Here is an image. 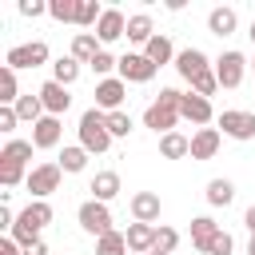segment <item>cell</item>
<instances>
[{"label": "cell", "mask_w": 255, "mask_h": 255, "mask_svg": "<svg viewBox=\"0 0 255 255\" xmlns=\"http://www.w3.org/2000/svg\"><path fill=\"white\" fill-rule=\"evenodd\" d=\"M211 100L195 96V92H183V104H179V120H191V124H211Z\"/></svg>", "instance_id": "5bb4252c"}, {"label": "cell", "mask_w": 255, "mask_h": 255, "mask_svg": "<svg viewBox=\"0 0 255 255\" xmlns=\"http://www.w3.org/2000/svg\"><path fill=\"white\" fill-rule=\"evenodd\" d=\"M251 40H255V20H251Z\"/></svg>", "instance_id": "7dc6e473"}, {"label": "cell", "mask_w": 255, "mask_h": 255, "mask_svg": "<svg viewBox=\"0 0 255 255\" xmlns=\"http://www.w3.org/2000/svg\"><path fill=\"white\" fill-rule=\"evenodd\" d=\"M124 96H128V84L120 76H108L96 84V108L100 112H124Z\"/></svg>", "instance_id": "9c48e42d"}, {"label": "cell", "mask_w": 255, "mask_h": 255, "mask_svg": "<svg viewBox=\"0 0 255 255\" xmlns=\"http://www.w3.org/2000/svg\"><path fill=\"white\" fill-rule=\"evenodd\" d=\"M16 100H20V88H16V72L4 64V68H0V104H4V108H16Z\"/></svg>", "instance_id": "4dcf8cb0"}, {"label": "cell", "mask_w": 255, "mask_h": 255, "mask_svg": "<svg viewBox=\"0 0 255 255\" xmlns=\"http://www.w3.org/2000/svg\"><path fill=\"white\" fill-rule=\"evenodd\" d=\"M231 199H235V183L231 179H211L207 183V203L211 207H227Z\"/></svg>", "instance_id": "f1b7e54d"}, {"label": "cell", "mask_w": 255, "mask_h": 255, "mask_svg": "<svg viewBox=\"0 0 255 255\" xmlns=\"http://www.w3.org/2000/svg\"><path fill=\"white\" fill-rule=\"evenodd\" d=\"M124 235H128V251H139V255H147V251L155 247V223H131Z\"/></svg>", "instance_id": "e0dca14e"}, {"label": "cell", "mask_w": 255, "mask_h": 255, "mask_svg": "<svg viewBox=\"0 0 255 255\" xmlns=\"http://www.w3.org/2000/svg\"><path fill=\"white\" fill-rule=\"evenodd\" d=\"M191 92H195V96H203V100H207V96H215V92H219V80H215V72H203L199 80H191Z\"/></svg>", "instance_id": "d590c367"}, {"label": "cell", "mask_w": 255, "mask_h": 255, "mask_svg": "<svg viewBox=\"0 0 255 255\" xmlns=\"http://www.w3.org/2000/svg\"><path fill=\"white\" fill-rule=\"evenodd\" d=\"M131 215H135V223H155L159 219V195L155 191H135L131 195Z\"/></svg>", "instance_id": "2e32d148"}, {"label": "cell", "mask_w": 255, "mask_h": 255, "mask_svg": "<svg viewBox=\"0 0 255 255\" xmlns=\"http://www.w3.org/2000/svg\"><path fill=\"white\" fill-rule=\"evenodd\" d=\"M219 128H223V135H231V139H255V116H251V112L227 108V112H219Z\"/></svg>", "instance_id": "30bf717a"}, {"label": "cell", "mask_w": 255, "mask_h": 255, "mask_svg": "<svg viewBox=\"0 0 255 255\" xmlns=\"http://www.w3.org/2000/svg\"><path fill=\"white\" fill-rule=\"evenodd\" d=\"M60 175H64V167H60V163H40V167H32V171H28L24 187H28L36 199H48L52 191H60Z\"/></svg>", "instance_id": "277c9868"}, {"label": "cell", "mask_w": 255, "mask_h": 255, "mask_svg": "<svg viewBox=\"0 0 255 255\" xmlns=\"http://www.w3.org/2000/svg\"><path fill=\"white\" fill-rule=\"evenodd\" d=\"M60 167H64L68 175L84 171V167H88V151H84L80 143H76V147H64V151H60Z\"/></svg>", "instance_id": "1f68e13d"}, {"label": "cell", "mask_w": 255, "mask_h": 255, "mask_svg": "<svg viewBox=\"0 0 255 255\" xmlns=\"http://www.w3.org/2000/svg\"><path fill=\"white\" fill-rule=\"evenodd\" d=\"M16 116H20L24 124H32V128H36V124H40V120H44L48 112H44L40 96H20V100H16Z\"/></svg>", "instance_id": "484cf974"}, {"label": "cell", "mask_w": 255, "mask_h": 255, "mask_svg": "<svg viewBox=\"0 0 255 255\" xmlns=\"http://www.w3.org/2000/svg\"><path fill=\"white\" fill-rule=\"evenodd\" d=\"M235 24H239L235 8H211L207 12V32H215V36H231Z\"/></svg>", "instance_id": "d6986e66"}, {"label": "cell", "mask_w": 255, "mask_h": 255, "mask_svg": "<svg viewBox=\"0 0 255 255\" xmlns=\"http://www.w3.org/2000/svg\"><path fill=\"white\" fill-rule=\"evenodd\" d=\"M243 76H247V56H243V52H223V56L215 60V80H219V88H239Z\"/></svg>", "instance_id": "52a82bcc"}, {"label": "cell", "mask_w": 255, "mask_h": 255, "mask_svg": "<svg viewBox=\"0 0 255 255\" xmlns=\"http://www.w3.org/2000/svg\"><path fill=\"white\" fill-rule=\"evenodd\" d=\"M159 151H163V159H183V155H191V139L179 131H167V135H159Z\"/></svg>", "instance_id": "7402d4cb"}, {"label": "cell", "mask_w": 255, "mask_h": 255, "mask_svg": "<svg viewBox=\"0 0 255 255\" xmlns=\"http://www.w3.org/2000/svg\"><path fill=\"white\" fill-rule=\"evenodd\" d=\"M16 124H20L16 108H0V131H16Z\"/></svg>", "instance_id": "60d3db41"}, {"label": "cell", "mask_w": 255, "mask_h": 255, "mask_svg": "<svg viewBox=\"0 0 255 255\" xmlns=\"http://www.w3.org/2000/svg\"><path fill=\"white\" fill-rule=\"evenodd\" d=\"M92 199H100V203H108V199H116L120 195V175L116 171H100L96 179H92Z\"/></svg>", "instance_id": "ffe728a7"}, {"label": "cell", "mask_w": 255, "mask_h": 255, "mask_svg": "<svg viewBox=\"0 0 255 255\" xmlns=\"http://www.w3.org/2000/svg\"><path fill=\"white\" fill-rule=\"evenodd\" d=\"M251 68H255V64H251Z\"/></svg>", "instance_id": "681fc988"}, {"label": "cell", "mask_w": 255, "mask_h": 255, "mask_svg": "<svg viewBox=\"0 0 255 255\" xmlns=\"http://www.w3.org/2000/svg\"><path fill=\"white\" fill-rule=\"evenodd\" d=\"M100 52H104V48H100V40H96L92 32H76V40H72V56H76L80 64H92Z\"/></svg>", "instance_id": "44dd1931"}, {"label": "cell", "mask_w": 255, "mask_h": 255, "mask_svg": "<svg viewBox=\"0 0 255 255\" xmlns=\"http://www.w3.org/2000/svg\"><path fill=\"white\" fill-rule=\"evenodd\" d=\"M231 251H235V239H231L227 231H219V235L207 243V251H203V255H231Z\"/></svg>", "instance_id": "74e56055"}, {"label": "cell", "mask_w": 255, "mask_h": 255, "mask_svg": "<svg viewBox=\"0 0 255 255\" xmlns=\"http://www.w3.org/2000/svg\"><path fill=\"white\" fill-rule=\"evenodd\" d=\"M40 12H48L44 0H20V16H40Z\"/></svg>", "instance_id": "b9f144b4"}, {"label": "cell", "mask_w": 255, "mask_h": 255, "mask_svg": "<svg viewBox=\"0 0 255 255\" xmlns=\"http://www.w3.org/2000/svg\"><path fill=\"white\" fill-rule=\"evenodd\" d=\"M76 76H80V60H76V56H60V60L52 64V80H56V84L68 88V84H76Z\"/></svg>", "instance_id": "83f0119b"}, {"label": "cell", "mask_w": 255, "mask_h": 255, "mask_svg": "<svg viewBox=\"0 0 255 255\" xmlns=\"http://www.w3.org/2000/svg\"><path fill=\"white\" fill-rule=\"evenodd\" d=\"M179 104H183V92L163 88V92H159V100H151V104H147V112H143V128H151V131L167 135V131L179 124Z\"/></svg>", "instance_id": "6da1fadb"}, {"label": "cell", "mask_w": 255, "mask_h": 255, "mask_svg": "<svg viewBox=\"0 0 255 255\" xmlns=\"http://www.w3.org/2000/svg\"><path fill=\"white\" fill-rule=\"evenodd\" d=\"M143 56H147V60H151V64H155V68H163V64H167V60H171V56H175V52H171V40H167V36H159V32H155V36H151V40H147V48H143Z\"/></svg>", "instance_id": "d4e9b609"}, {"label": "cell", "mask_w": 255, "mask_h": 255, "mask_svg": "<svg viewBox=\"0 0 255 255\" xmlns=\"http://www.w3.org/2000/svg\"><path fill=\"white\" fill-rule=\"evenodd\" d=\"M219 128H199L195 135H191V159H211L215 151H219Z\"/></svg>", "instance_id": "9a60e30c"}, {"label": "cell", "mask_w": 255, "mask_h": 255, "mask_svg": "<svg viewBox=\"0 0 255 255\" xmlns=\"http://www.w3.org/2000/svg\"><path fill=\"white\" fill-rule=\"evenodd\" d=\"M24 255H48V243H44V239H36V243H28V247H24Z\"/></svg>", "instance_id": "ee69618b"}, {"label": "cell", "mask_w": 255, "mask_h": 255, "mask_svg": "<svg viewBox=\"0 0 255 255\" xmlns=\"http://www.w3.org/2000/svg\"><path fill=\"white\" fill-rule=\"evenodd\" d=\"M52 223V207H48V199H32L20 215H16V223H12V239L20 243V247H28V243H36L40 239V231Z\"/></svg>", "instance_id": "7a4b0ae2"}, {"label": "cell", "mask_w": 255, "mask_h": 255, "mask_svg": "<svg viewBox=\"0 0 255 255\" xmlns=\"http://www.w3.org/2000/svg\"><path fill=\"white\" fill-rule=\"evenodd\" d=\"M120 80L124 84H147L151 76H155V64L143 56V52H128V56H120Z\"/></svg>", "instance_id": "ba28073f"}, {"label": "cell", "mask_w": 255, "mask_h": 255, "mask_svg": "<svg viewBox=\"0 0 255 255\" xmlns=\"http://www.w3.org/2000/svg\"><path fill=\"white\" fill-rule=\"evenodd\" d=\"M112 68H120V60H116L112 52H100V56L92 60V72H100L104 80H108V72H112Z\"/></svg>", "instance_id": "ab89813d"}, {"label": "cell", "mask_w": 255, "mask_h": 255, "mask_svg": "<svg viewBox=\"0 0 255 255\" xmlns=\"http://www.w3.org/2000/svg\"><path fill=\"white\" fill-rule=\"evenodd\" d=\"M20 179H28L20 163H0V183H4V187H16Z\"/></svg>", "instance_id": "f35d334b"}, {"label": "cell", "mask_w": 255, "mask_h": 255, "mask_svg": "<svg viewBox=\"0 0 255 255\" xmlns=\"http://www.w3.org/2000/svg\"><path fill=\"white\" fill-rule=\"evenodd\" d=\"M60 135H64V131H60V116H44V120L32 128V143H36V147H56Z\"/></svg>", "instance_id": "ac0fdd59"}, {"label": "cell", "mask_w": 255, "mask_h": 255, "mask_svg": "<svg viewBox=\"0 0 255 255\" xmlns=\"http://www.w3.org/2000/svg\"><path fill=\"white\" fill-rule=\"evenodd\" d=\"M96 255H128V235L124 231H108L96 239Z\"/></svg>", "instance_id": "f546056e"}, {"label": "cell", "mask_w": 255, "mask_h": 255, "mask_svg": "<svg viewBox=\"0 0 255 255\" xmlns=\"http://www.w3.org/2000/svg\"><path fill=\"white\" fill-rule=\"evenodd\" d=\"M247 255H255V235H251V243H247Z\"/></svg>", "instance_id": "bcb514c9"}, {"label": "cell", "mask_w": 255, "mask_h": 255, "mask_svg": "<svg viewBox=\"0 0 255 255\" xmlns=\"http://www.w3.org/2000/svg\"><path fill=\"white\" fill-rule=\"evenodd\" d=\"M76 4L80 0H48V16L60 20V24H68V20L76 24Z\"/></svg>", "instance_id": "836d02e7"}, {"label": "cell", "mask_w": 255, "mask_h": 255, "mask_svg": "<svg viewBox=\"0 0 255 255\" xmlns=\"http://www.w3.org/2000/svg\"><path fill=\"white\" fill-rule=\"evenodd\" d=\"M243 223H247V231L255 235V207H247V215H243Z\"/></svg>", "instance_id": "f6af8a7d"}, {"label": "cell", "mask_w": 255, "mask_h": 255, "mask_svg": "<svg viewBox=\"0 0 255 255\" xmlns=\"http://www.w3.org/2000/svg\"><path fill=\"white\" fill-rule=\"evenodd\" d=\"M151 36H155V28H151V16H147V12L128 16V40H131V44H143V48H147Z\"/></svg>", "instance_id": "cb8c5ba5"}, {"label": "cell", "mask_w": 255, "mask_h": 255, "mask_svg": "<svg viewBox=\"0 0 255 255\" xmlns=\"http://www.w3.org/2000/svg\"><path fill=\"white\" fill-rule=\"evenodd\" d=\"M147 255H163V251H147Z\"/></svg>", "instance_id": "c3c4849f"}, {"label": "cell", "mask_w": 255, "mask_h": 255, "mask_svg": "<svg viewBox=\"0 0 255 255\" xmlns=\"http://www.w3.org/2000/svg\"><path fill=\"white\" fill-rule=\"evenodd\" d=\"M36 96H40V104H44V112H48V116H64V112L72 108L68 88H64V84H56V80H48V84H44Z\"/></svg>", "instance_id": "4fadbf2b"}, {"label": "cell", "mask_w": 255, "mask_h": 255, "mask_svg": "<svg viewBox=\"0 0 255 255\" xmlns=\"http://www.w3.org/2000/svg\"><path fill=\"white\" fill-rule=\"evenodd\" d=\"M175 243H179V231H175V227H155V247H151V251L171 255V251H175Z\"/></svg>", "instance_id": "e575fe53"}, {"label": "cell", "mask_w": 255, "mask_h": 255, "mask_svg": "<svg viewBox=\"0 0 255 255\" xmlns=\"http://www.w3.org/2000/svg\"><path fill=\"white\" fill-rule=\"evenodd\" d=\"M4 64H8L12 72H16V68H40V64H48V44H44V40H32V44H16V48H8Z\"/></svg>", "instance_id": "8992f818"}, {"label": "cell", "mask_w": 255, "mask_h": 255, "mask_svg": "<svg viewBox=\"0 0 255 255\" xmlns=\"http://www.w3.org/2000/svg\"><path fill=\"white\" fill-rule=\"evenodd\" d=\"M108 131H112V139L116 135H128L131 131V116L128 112H108Z\"/></svg>", "instance_id": "8d00e7d4"}, {"label": "cell", "mask_w": 255, "mask_h": 255, "mask_svg": "<svg viewBox=\"0 0 255 255\" xmlns=\"http://www.w3.org/2000/svg\"><path fill=\"white\" fill-rule=\"evenodd\" d=\"M100 16H104V8H100L96 0H80V4H76V24H80V28H96Z\"/></svg>", "instance_id": "d6a6232c"}, {"label": "cell", "mask_w": 255, "mask_h": 255, "mask_svg": "<svg viewBox=\"0 0 255 255\" xmlns=\"http://www.w3.org/2000/svg\"><path fill=\"white\" fill-rule=\"evenodd\" d=\"M80 147L88 155H104L112 147V131H108V112L100 108H88L80 116Z\"/></svg>", "instance_id": "3957f363"}, {"label": "cell", "mask_w": 255, "mask_h": 255, "mask_svg": "<svg viewBox=\"0 0 255 255\" xmlns=\"http://www.w3.org/2000/svg\"><path fill=\"white\" fill-rule=\"evenodd\" d=\"M175 72L191 84V80H199L203 72H211V64H207V56H203L199 48H183V52L175 56Z\"/></svg>", "instance_id": "7c38bea8"}, {"label": "cell", "mask_w": 255, "mask_h": 255, "mask_svg": "<svg viewBox=\"0 0 255 255\" xmlns=\"http://www.w3.org/2000/svg\"><path fill=\"white\" fill-rule=\"evenodd\" d=\"M120 36H128V20H124V12H120V8H104L100 24H96V40H100V44H116Z\"/></svg>", "instance_id": "8fae6325"}, {"label": "cell", "mask_w": 255, "mask_h": 255, "mask_svg": "<svg viewBox=\"0 0 255 255\" xmlns=\"http://www.w3.org/2000/svg\"><path fill=\"white\" fill-rule=\"evenodd\" d=\"M32 147H36L32 139H8V147L0 151V163H20V167H24V163L32 159Z\"/></svg>", "instance_id": "4316f807"}, {"label": "cell", "mask_w": 255, "mask_h": 255, "mask_svg": "<svg viewBox=\"0 0 255 255\" xmlns=\"http://www.w3.org/2000/svg\"><path fill=\"white\" fill-rule=\"evenodd\" d=\"M0 255H24V247H20L12 235H4V239H0Z\"/></svg>", "instance_id": "7bdbcfd3"}, {"label": "cell", "mask_w": 255, "mask_h": 255, "mask_svg": "<svg viewBox=\"0 0 255 255\" xmlns=\"http://www.w3.org/2000/svg\"><path fill=\"white\" fill-rule=\"evenodd\" d=\"M76 219H80V227H84L88 235H96V239L112 231V211H108V203H100V199H88V203H80Z\"/></svg>", "instance_id": "5b68a950"}, {"label": "cell", "mask_w": 255, "mask_h": 255, "mask_svg": "<svg viewBox=\"0 0 255 255\" xmlns=\"http://www.w3.org/2000/svg\"><path fill=\"white\" fill-rule=\"evenodd\" d=\"M219 235V223L211 219V215H199V219H191V243L199 247V251H207V243Z\"/></svg>", "instance_id": "603a6c76"}]
</instances>
